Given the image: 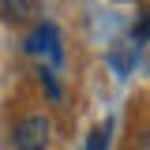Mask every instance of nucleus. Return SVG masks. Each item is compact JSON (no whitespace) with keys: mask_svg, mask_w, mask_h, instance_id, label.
I'll return each mask as SVG.
<instances>
[{"mask_svg":"<svg viewBox=\"0 0 150 150\" xmlns=\"http://www.w3.org/2000/svg\"><path fill=\"white\" fill-rule=\"evenodd\" d=\"M45 49H49L53 56H60V49H56V26L53 23H41L34 34L26 38V53H45Z\"/></svg>","mask_w":150,"mask_h":150,"instance_id":"nucleus-2","label":"nucleus"},{"mask_svg":"<svg viewBox=\"0 0 150 150\" xmlns=\"http://www.w3.org/2000/svg\"><path fill=\"white\" fill-rule=\"evenodd\" d=\"M49 139H53V120L41 116V112L23 116V120L15 124V131H11L15 150H45V146H49Z\"/></svg>","mask_w":150,"mask_h":150,"instance_id":"nucleus-1","label":"nucleus"},{"mask_svg":"<svg viewBox=\"0 0 150 150\" xmlns=\"http://www.w3.org/2000/svg\"><path fill=\"white\" fill-rule=\"evenodd\" d=\"M0 15L8 19V23H30L38 15V4L34 0H4L0 4Z\"/></svg>","mask_w":150,"mask_h":150,"instance_id":"nucleus-3","label":"nucleus"},{"mask_svg":"<svg viewBox=\"0 0 150 150\" xmlns=\"http://www.w3.org/2000/svg\"><path fill=\"white\" fill-rule=\"evenodd\" d=\"M131 53H135V45H124V49H116V53H112V68H116L120 75L131 68Z\"/></svg>","mask_w":150,"mask_h":150,"instance_id":"nucleus-5","label":"nucleus"},{"mask_svg":"<svg viewBox=\"0 0 150 150\" xmlns=\"http://www.w3.org/2000/svg\"><path fill=\"white\" fill-rule=\"evenodd\" d=\"M139 146H143V150H150V131H143V135H139Z\"/></svg>","mask_w":150,"mask_h":150,"instance_id":"nucleus-8","label":"nucleus"},{"mask_svg":"<svg viewBox=\"0 0 150 150\" xmlns=\"http://www.w3.org/2000/svg\"><path fill=\"white\" fill-rule=\"evenodd\" d=\"M131 38H135V45H139L143 38H150V19H146V23H139V26H135V34H131Z\"/></svg>","mask_w":150,"mask_h":150,"instance_id":"nucleus-7","label":"nucleus"},{"mask_svg":"<svg viewBox=\"0 0 150 150\" xmlns=\"http://www.w3.org/2000/svg\"><path fill=\"white\" fill-rule=\"evenodd\" d=\"M86 150H109V124H101V128H94V131H90Z\"/></svg>","mask_w":150,"mask_h":150,"instance_id":"nucleus-4","label":"nucleus"},{"mask_svg":"<svg viewBox=\"0 0 150 150\" xmlns=\"http://www.w3.org/2000/svg\"><path fill=\"white\" fill-rule=\"evenodd\" d=\"M41 83L49 86V94H53V98H60V86H56V79H53V71H41Z\"/></svg>","mask_w":150,"mask_h":150,"instance_id":"nucleus-6","label":"nucleus"}]
</instances>
